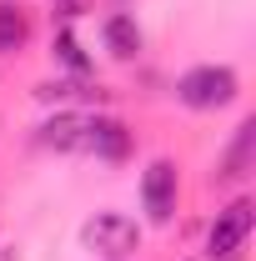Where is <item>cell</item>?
Listing matches in <instances>:
<instances>
[{
	"mask_svg": "<svg viewBox=\"0 0 256 261\" xmlns=\"http://www.w3.org/2000/svg\"><path fill=\"white\" fill-rule=\"evenodd\" d=\"M176 96L186 100L191 111H216V106H231L236 100V70L231 65H196L181 75Z\"/></svg>",
	"mask_w": 256,
	"mask_h": 261,
	"instance_id": "obj_1",
	"label": "cell"
},
{
	"mask_svg": "<svg viewBox=\"0 0 256 261\" xmlns=\"http://www.w3.org/2000/svg\"><path fill=\"white\" fill-rule=\"evenodd\" d=\"M86 246L96 251V256H106V261H121V256H131L136 251V241H141V226L131 221V216H121V211H100L96 221H86Z\"/></svg>",
	"mask_w": 256,
	"mask_h": 261,
	"instance_id": "obj_2",
	"label": "cell"
},
{
	"mask_svg": "<svg viewBox=\"0 0 256 261\" xmlns=\"http://www.w3.org/2000/svg\"><path fill=\"white\" fill-rule=\"evenodd\" d=\"M141 201H146V216L166 226L171 211H176V166L171 161H151L146 176H141Z\"/></svg>",
	"mask_w": 256,
	"mask_h": 261,
	"instance_id": "obj_3",
	"label": "cell"
},
{
	"mask_svg": "<svg viewBox=\"0 0 256 261\" xmlns=\"http://www.w3.org/2000/svg\"><path fill=\"white\" fill-rule=\"evenodd\" d=\"M246 236H251V201H231L221 216H216L206 246H211V256H236Z\"/></svg>",
	"mask_w": 256,
	"mask_h": 261,
	"instance_id": "obj_4",
	"label": "cell"
},
{
	"mask_svg": "<svg viewBox=\"0 0 256 261\" xmlns=\"http://www.w3.org/2000/svg\"><path fill=\"white\" fill-rule=\"evenodd\" d=\"M81 151H96V156H106V161H121L131 151V136L121 121H111V116H86V146Z\"/></svg>",
	"mask_w": 256,
	"mask_h": 261,
	"instance_id": "obj_5",
	"label": "cell"
},
{
	"mask_svg": "<svg viewBox=\"0 0 256 261\" xmlns=\"http://www.w3.org/2000/svg\"><path fill=\"white\" fill-rule=\"evenodd\" d=\"M40 146H50V151H81L86 146V116H50L45 126H40Z\"/></svg>",
	"mask_w": 256,
	"mask_h": 261,
	"instance_id": "obj_6",
	"label": "cell"
},
{
	"mask_svg": "<svg viewBox=\"0 0 256 261\" xmlns=\"http://www.w3.org/2000/svg\"><path fill=\"white\" fill-rule=\"evenodd\" d=\"M106 50H111L116 61H131V56L141 50V25H136L131 15H111V20H106Z\"/></svg>",
	"mask_w": 256,
	"mask_h": 261,
	"instance_id": "obj_7",
	"label": "cell"
},
{
	"mask_svg": "<svg viewBox=\"0 0 256 261\" xmlns=\"http://www.w3.org/2000/svg\"><path fill=\"white\" fill-rule=\"evenodd\" d=\"M25 35H31L25 10H15V5H0V50H15V45H25Z\"/></svg>",
	"mask_w": 256,
	"mask_h": 261,
	"instance_id": "obj_8",
	"label": "cell"
},
{
	"mask_svg": "<svg viewBox=\"0 0 256 261\" xmlns=\"http://www.w3.org/2000/svg\"><path fill=\"white\" fill-rule=\"evenodd\" d=\"M56 56H61L70 70H81V75H86V65H91L86 56H81V45H75V35H70V31H61V35H56Z\"/></svg>",
	"mask_w": 256,
	"mask_h": 261,
	"instance_id": "obj_9",
	"label": "cell"
}]
</instances>
